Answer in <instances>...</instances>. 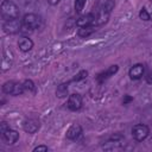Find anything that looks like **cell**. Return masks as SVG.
Listing matches in <instances>:
<instances>
[{
  "label": "cell",
  "mask_w": 152,
  "mask_h": 152,
  "mask_svg": "<svg viewBox=\"0 0 152 152\" xmlns=\"http://www.w3.org/2000/svg\"><path fill=\"white\" fill-rule=\"evenodd\" d=\"M39 128H40V122H39L38 119L28 118V119H25V120L23 121V129H24L26 133L33 134V133H36Z\"/></svg>",
  "instance_id": "obj_7"
},
{
  "label": "cell",
  "mask_w": 152,
  "mask_h": 152,
  "mask_svg": "<svg viewBox=\"0 0 152 152\" xmlns=\"http://www.w3.org/2000/svg\"><path fill=\"white\" fill-rule=\"evenodd\" d=\"M95 19L96 15L94 13H86L82 14L77 20H76V25L78 27H84V26H90V25H95Z\"/></svg>",
  "instance_id": "obj_9"
},
{
  "label": "cell",
  "mask_w": 152,
  "mask_h": 152,
  "mask_svg": "<svg viewBox=\"0 0 152 152\" xmlns=\"http://www.w3.org/2000/svg\"><path fill=\"white\" fill-rule=\"evenodd\" d=\"M118 70H119V65H116V64L110 65V66H109V68H107L104 71L100 72V74L97 75V77H96V80H97L99 82H103L104 80L109 78L110 76H114V74H116V72H118Z\"/></svg>",
  "instance_id": "obj_11"
},
{
  "label": "cell",
  "mask_w": 152,
  "mask_h": 152,
  "mask_svg": "<svg viewBox=\"0 0 152 152\" xmlns=\"http://www.w3.org/2000/svg\"><path fill=\"white\" fill-rule=\"evenodd\" d=\"M86 2H87V0H75V12L81 13L86 6Z\"/></svg>",
  "instance_id": "obj_19"
},
{
  "label": "cell",
  "mask_w": 152,
  "mask_h": 152,
  "mask_svg": "<svg viewBox=\"0 0 152 152\" xmlns=\"http://www.w3.org/2000/svg\"><path fill=\"white\" fill-rule=\"evenodd\" d=\"M139 18L142 19V20H145V21H147V20L151 19V14L148 13V11H147L145 7H142V8L140 10V12H139Z\"/></svg>",
  "instance_id": "obj_20"
},
{
  "label": "cell",
  "mask_w": 152,
  "mask_h": 152,
  "mask_svg": "<svg viewBox=\"0 0 152 152\" xmlns=\"http://www.w3.org/2000/svg\"><path fill=\"white\" fill-rule=\"evenodd\" d=\"M23 28H25L26 31H32L36 30L42 24V18L40 15L36 14V13H26L23 17Z\"/></svg>",
  "instance_id": "obj_3"
},
{
  "label": "cell",
  "mask_w": 152,
  "mask_h": 152,
  "mask_svg": "<svg viewBox=\"0 0 152 152\" xmlns=\"http://www.w3.org/2000/svg\"><path fill=\"white\" fill-rule=\"evenodd\" d=\"M18 46H19L20 51L27 52V51H30V50L33 48V42H32V39L28 38V37H21V38L19 39V42H18Z\"/></svg>",
  "instance_id": "obj_14"
},
{
  "label": "cell",
  "mask_w": 152,
  "mask_h": 152,
  "mask_svg": "<svg viewBox=\"0 0 152 152\" xmlns=\"http://www.w3.org/2000/svg\"><path fill=\"white\" fill-rule=\"evenodd\" d=\"M81 133H82V127H81V125H78V124H72V125L66 129L65 135H66L68 139L75 140V139H77V138L81 135Z\"/></svg>",
  "instance_id": "obj_13"
},
{
  "label": "cell",
  "mask_w": 152,
  "mask_h": 152,
  "mask_svg": "<svg viewBox=\"0 0 152 152\" xmlns=\"http://www.w3.org/2000/svg\"><path fill=\"white\" fill-rule=\"evenodd\" d=\"M2 91L8 95L18 96V95H21L25 90H24L23 83H19L15 81H7L2 84Z\"/></svg>",
  "instance_id": "obj_5"
},
{
  "label": "cell",
  "mask_w": 152,
  "mask_h": 152,
  "mask_svg": "<svg viewBox=\"0 0 152 152\" xmlns=\"http://www.w3.org/2000/svg\"><path fill=\"white\" fill-rule=\"evenodd\" d=\"M145 80H146V82H147L148 84H152V70H150V71L146 74Z\"/></svg>",
  "instance_id": "obj_23"
},
{
  "label": "cell",
  "mask_w": 152,
  "mask_h": 152,
  "mask_svg": "<svg viewBox=\"0 0 152 152\" xmlns=\"http://www.w3.org/2000/svg\"><path fill=\"white\" fill-rule=\"evenodd\" d=\"M148 134H150V128L144 124H137L132 128V137L137 141H144L148 137Z\"/></svg>",
  "instance_id": "obj_6"
},
{
  "label": "cell",
  "mask_w": 152,
  "mask_h": 152,
  "mask_svg": "<svg viewBox=\"0 0 152 152\" xmlns=\"http://www.w3.org/2000/svg\"><path fill=\"white\" fill-rule=\"evenodd\" d=\"M48 150H49L48 146H45V145H39V146H37V147L33 148V152H46Z\"/></svg>",
  "instance_id": "obj_22"
},
{
  "label": "cell",
  "mask_w": 152,
  "mask_h": 152,
  "mask_svg": "<svg viewBox=\"0 0 152 152\" xmlns=\"http://www.w3.org/2000/svg\"><path fill=\"white\" fill-rule=\"evenodd\" d=\"M1 15L5 20L7 19H15L19 18L20 15V10L19 7L10 0H4L1 2Z\"/></svg>",
  "instance_id": "obj_2"
},
{
  "label": "cell",
  "mask_w": 152,
  "mask_h": 152,
  "mask_svg": "<svg viewBox=\"0 0 152 152\" xmlns=\"http://www.w3.org/2000/svg\"><path fill=\"white\" fill-rule=\"evenodd\" d=\"M56 95L59 99L68 96V83H61L56 89Z\"/></svg>",
  "instance_id": "obj_16"
},
{
  "label": "cell",
  "mask_w": 152,
  "mask_h": 152,
  "mask_svg": "<svg viewBox=\"0 0 152 152\" xmlns=\"http://www.w3.org/2000/svg\"><path fill=\"white\" fill-rule=\"evenodd\" d=\"M82 103H83V101H82V96H81L80 94H71V95H69V97H68L66 107H68L70 110L76 112V110L81 109Z\"/></svg>",
  "instance_id": "obj_8"
},
{
  "label": "cell",
  "mask_w": 152,
  "mask_h": 152,
  "mask_svg": "<svg viewBox=\"0 0 152 152\" xmlns=\"http://www.w3.org/2000/svg\"><path fill=\"white\" fill-rule=\"evenodd\" d=\"M144 72H145V65L141 63H137L129 69L128 75L132 80H140L144 76Z\"/></svg>",
  "instance_id": "obj_10"
},
{
  "label": "cell",
  "mask_w": 152,
  "mask_h": 152,
  "mask_svg": "<svg viewBox=\"0 0 152 152\" xmlns=\"http://www.w3.org/2000/svg\"><path fill=\"white\" fill-rule=\"evenodd\" d=\"M23 87L25 91H33L34 90V83L32 80H25L23 82Z\"/></svg>",
  "instance_id": "obj_18"
},
{
  "label": "cell",
  "mask_w": 152,
  "mask_h": 152,
  "mask_svg": "<svg viewBox=\"0 0 152 152\" xmlns=\"http://www.w3.org/2000/svg\"><path fill=\"white\" fill-rule=\"evenodd\" d=\"M87 76H88V71H87V70H81V71H78V72L74 76V78H72L71 81H72V82H78V81H82V80L87 78Z\"/></svg>",
  "instance_id": "obj_17"
},
{
  "label": "cell",
  "mask_w": 152,
  "mask_h": 152,
  "mask_svg": "<svg viewBox=\"0 0 152 152\" xmlns=\"http://www.w3.org/2000/svg\"><path fill=\"white\" fill-rule=\"evenodd\" d=\"M133 99L131 97V96H128V95H126L125 97H124V100H122V102H124V104H126V103H128V102H131Z\"/></svg>",
  "instance_id": "obj_24"
},
{
  "label": "cell",
  "mask_w": 152,
  "mask_h": 152,
  "mask_svg": "<svg viewBox=\"0 0 152 152\" xmlns=\"http://www.w3.org/2000/svg\"><path fill=\"white\" fill-rule=\"evenodd\" d=\"M8 128H10V126H8L7 122H5V121L0 122V133H1V134H4Z\"/></svg>",
  "instance_id": "obj_21"
},
{
  "label": "cell",
  "mask_w": 152,
  "mask_h": 152,
  "mask_svg": "<svg viewBox=\"0 0 152 152\" xmlns=\"http://www.w3.org/2000/svg\"><path fill=\"white\" fill-rule=\"evenodd\" d=\"M1 137H2V139L5 140V142H6L7 145H12V144H14V142L18 141V139H19V133H18L17 131L12 129V128H8L4 134H1Z\"/></svg>",
  "instance_id": "obj_12"
},
{
  "label": "cell",
  "mask_w": 152,
  "mask_h": 152,
  "mask_svg": "<svg viewBox=\"0 0 152 152\" xmlns=\"http://www.w3.org/2000/svg\"><path fill=\"white\" fill-rule=\"evenodd\" d=\"M114 6H115V1L114 0H107L97 11V13L95 14L96 15V19H95V25L96 26H100V25H103L104 23L108 21L110 14H112V11L114 10Z\"/></svg>",
  "instance_id": "obj_1"
},
{
  "label": "cell",
  "mask_w": 152,
  "mask_h": 152,
  "mask_svg": "<svg viewBox=\"0 0 152 152\" xmlns=\"http://www.w3.org/2000/svg\"><path fill=\"white\" fill-rule=\"evenodd\" d=\"M48 1H49V4H50V5H57L61 0H48Z\"/></svg>",
  "instance_id": "obj_25"
},
{
  "label": "cell",
  "mask_w": 152,
  "mask_h": 152,
  "mask_svg": "<svg viewBox=\"0 0 152 152\" xmlns=\"http://www.w3.org/2000/svg\"><path fill=\"white\" fill-rule=\"evenodd\" d=\"M2 28L8 34H15L23 30V20H20L19 18L7 19L2 24Z\"/></svg>",
  "instance_id": "obj_4"
},
{
  "label": "cell",
  "mask_w": 152,
  "mask_h": 152,
  "mask_svg": "<svg viewBox=\"0 0 152 152\" xmlns=\"http://www.w3.org/2000/svg\"><path fill=\"white\" fill-rule=\"evenodd\" d=\"M96 30V25H90V26H84V27H78V31H77V34L81 37V38H87L89 37L90 34H93Z\"/></svg>",
  "instance_id": "obj_15"
}]
</instances>
